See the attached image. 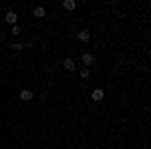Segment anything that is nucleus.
I'll list each match as a JSON object with an SVG mask.
<instances>
[{"mask_svg": "<svg viewBox=\"0 0 151 149\" xmlns=\"http://www.w3.org/2000/svg\"><path fill=\"white\" fill-rule=\"evenodd\" d=\"M79 38H81V40H85V42H87V40H89V38H91V35H89V30H81V32H79Z\"/></svg>", "mask_w": 151, "mask_h": 149, "instance_id": "obj_7", "label": "nucleus"}, {"mask_svg": "<svg viewBox=\"0 0 151 149\" xmlns=\"http://www.w3.org/2000/svg\"><path fill=\"white\" fill-rule=\"evenodd\" d=\"M63 6H65L67 10H75V6H77V4H75V0H65V2H63Z\"/></svg>", "mask_w": 151, "mask_h": 149, "instance_id": "obj_5", "label": "nucleus"}, {"mask_svg": "<svg viewBox=\"0 0 151 149\" xmlns=\"http://www.w3.org/2000/svg\"><path fill=\"white\" fill-rule=\"evenodd\" d=\"M4 18H6V22H10V24H14L16 22V14H14V12H8V14H6V16H4Z\"/></svg>", "mask_w": 151, "mask_h": 149, "instance_id": "obj_6", "label": "nucleus"}, {"mask_svg": "<svg viewBox=\"0 0 151 149\" xmlns=\"http://www.w3.org/2000/svg\"><path fill=\"white\" fill-rule=\"evenodd\" d=\"M35 16H38V18H42V16H45V8L36 6V8H35Z\"/></svg>", "mask_w": 151, "mask_h": 149, "instance_id": "obj_8", "label": "nucleus"}, {"mask_svg": "<svg viewBox=\"0 0 151 149\" xmlns=\"http://www.w3.org/2000/svg\"><path fill=\"white\" fill-rule=\"evenodd\" d=\"M63 65H65V69H67V71H75V60H73V58H67Z\"/></svg>", "mask_w": 151, "mask_h": 149, "instance_id": "obj_4", "label": "nucleus"}, {"mask_svg": "<svg viewBox=\"0 0 151 149\" xmlns=\"http://www.w3.org/2000/svg\"><path fill=\"white\" fill-rule=\"evenodd\" d=\"M91 97H93V101H101V99H103L105 95H103V91H101V89H95Z\"/></svg>", "mask_w": 151, "mask_h": 149, "instance_id": "obj_3", "label": "nucleus"}, {"mask_svg": "<svg viewBox=\"0 0 151 149\" xmlns=\"http://www.w3.org/2000/svg\"><path fill=\"white\" fill-rule=\"evenodd\" d=\"M12 35H20V26H12Z\"/></svg>", "mask_w": 151, "mask_h": 149, "instance_id": "obj_11", "label": "nucleus"}, {"mask_svg": "<svg viewBox=\"0 0 151 149\" xmlns=\"http://www.w3.org/2000/svg\"><path fill=\"white\" fill-rule=\"evenodd\" d=\"M10 48H14V50H22L24 45H10Z\"/></svg>", "mask_w": 151, "mask_h": 149, "instance_id": "obj_10", "label": "nucleus"}, {"mask_svg": "<svg viewBox=\"0 0 151 149\" xmlns=\"http://www.w3.org/2000/svg\"><path fill=\"white\" fill-rule=\"evenodd\" d=\"M93 55H89V53H85V55H83V63H85V65H87V69H89V65H93Z\"/></svg>", "mask_w": 151, "mask_h": 149, "instance_id": "obj_1", "label": "nucleus"}, {"mask_svg": "<svg viewBox=\"0 0 151 149\" xmlns=\"http://www.w3.org/2000/svg\"><path fill=\"white\" fill-rule=\"evenodd\" d=\"M20 99H22V101H30V99H32V91L24 89V91L20 93Z\"/></svg>", "mask_w": 151, "mask_h": 149, "instance_id": "obj_2", "label": "nucleus"}, {"mask_svg": "<svg viewBox=\"0 0 151 149\" xmlns=\"http://www.w3.org/2000/svg\"><path fill=\"white\" fill-rule=\"evenodd\" d=\"M81 77H89V69H87V67H83V69H81Z\"/></svg>", "mask_w": 151, "mask_h": 149, "instance_id": "obj_9", "label": "nucleus"}]
</instances>
